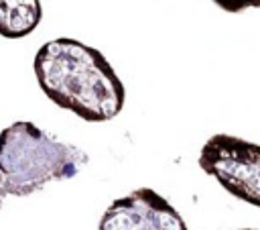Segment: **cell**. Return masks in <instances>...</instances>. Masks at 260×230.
<instances>
[{"label": "cell", "mask_w": 260, "mask_h": 230, "mask_svg": "<svg viewBox=\"0 0 260 230\" xmlns=\"http://www.w3.org/2000/svg\"><path fill=\"white\" fill-rule=\"evenodd\" d=\"M35 75L43 94L87 122L116 118L126 102V90L102 51L59 37L41 45L35 55Z\"/></svg>", "instance_id": "obj_1"}, {"label": "cell", "mask_w": 260, "mask_h": 230, "mask_svg": "<svg viewBox=\"0 0 260 230\" xmlns=\"http://www.w3.org/2000/svg\"><path fill=\"white\" fill-rule=\"evenodd\" d=\"M89 157L79 147L28 120H18L0 132V208L8 195H30L53 181L75 177Z\"/></svg>", "instance_id": "obj_2"}, {"label": "cell", "mask_w": 260, "mask_h": 230, "mask_svg": "<svg viewBox=\"0 0 260 230\" xmlns=\"http://www.w3.org/2000/svg\"><path fill=\"white\" fill-rule=\"evenodd\" d=\"M199 167L234 197L260 208V145L213 134L199 153Z\"/></svg>", "instance_id": "obj_3"}, {"label": "cell", "mask_w": 260, "mask_h": 230, "mask_svg": "<svg viewBox=\"0 0 260 230\" xmlns=\"http://www.w3.org/2000/svg\"><path fill=\"white\" fill-rule=\"evenodd\" d=\"M98 230H189L181 214L154 189L138 187L114 199Z\"/></svg>", "instance_id": "obj_4"}, {"label": "cell", "mask_w": 260, "mask_h": 230, "mask_svg": "<svg viewBox=\"0 0 260 230\" xmlns=\"http://www.w3.org/2000/svg\"><path fill=\"white\" fill-rule=\"evenodd\" d=\"M43 18L39 0H0V35L20 39L30 35Z\"/></svg>", "instance_id": "obj_5"}, {"label": "cell", "mask_w": 260, "mask_h": 230, "mask_svg": "<svg viewBox=\"0 0 260 230\" xmlns=\"http://www.w3.org/2000/svg\"><path fill=\"white\" fill-rule=\"evenodd\" d=\"M221 10L242 12L246 8H260V0H213Z\"/></svg>", "instance_id": "obj_6"}, {"label": "cell", "mask_w": 260, "mask_h": 230, "mask_svg": "<svg viewBox=\"0 0 260 230\" xmlns=\"http://www.w3.org/2000/svg\"><path fill=\"white\" fill-rule=\"evenodd\" d=\"M242 230H252V228H242Z\"/></svg>", "instance_id": "obj_7"}]
</instances>
